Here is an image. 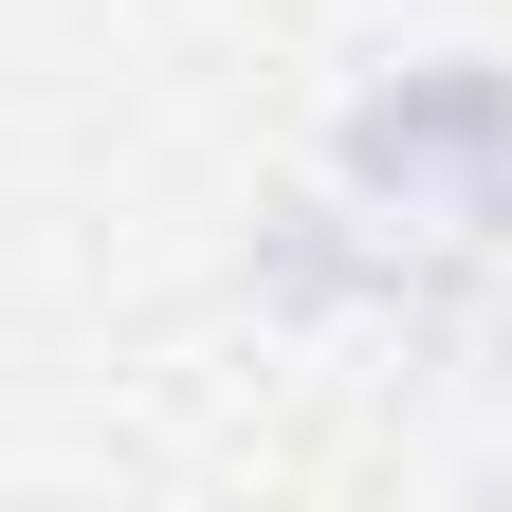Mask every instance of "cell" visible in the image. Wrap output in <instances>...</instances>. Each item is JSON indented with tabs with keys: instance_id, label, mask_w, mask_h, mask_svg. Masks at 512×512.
Masks as SVG:
<instances>
[{
	"instance_id": "1",
	"label": "cell",
	"mask_w": 512,
	"mask_h": 512,
	"mask_svg": "<svg viewBox=\"0 0 512 512\" xmlns=\"http://www.w3.org/2000/svg\"><path fill=\"white\" fill-rule=\"evenodd\" d=\"M330 183L421 238L494 256L512 238V55H421V74H384L348 128H330Z\"/></svg>"
},
{
	"instance_id": "2",
	"label": "cell",
	"mask_w": 512,
	"mask_h": 512,
	"mask_svg": "<svg viewBox=\"0 0 512 512\" xmlns=\"http://www.w3.org/2000/svg\"><path fill=\"white\" fill-rule=\"evenodd\" d=\"M256 293H275V311H421L439 256L384 220V202H348V183H330V202H293L275 238H256Z\"/></svg>"
}]
</instances>
